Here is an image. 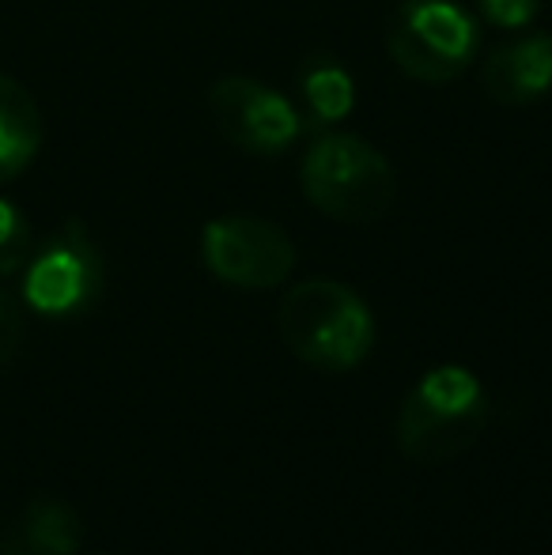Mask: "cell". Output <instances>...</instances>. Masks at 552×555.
Returning <instances> with one entry per match:
<instances>
[{
    "label": "cell",
    "instance_id": "obj_1",
    "mask_svg": "<svg viewBox=\"0 0 552 555\" xmlns=\"http://www.w3.org/2000/svg\"><path fill=\"white\" fill-rule=\"evenodd\" d=\"M277 325L287 351L314 371H356L375 348V314L360 292L330 276L299 280L284 292Z\"/></svg>",
    "mask_w": 552,
    "mask_h": 555
},
{
    "label": "cell",
    "instance_id": "obj_2",
    "mask_svg": "<svg viewBox=\"0 0 552 555\" xmlns=\"http://www.w3.org/2000/svg\"><path fill=\"white\" fill-rule=\"evenodd\" d=\"M488 427V393L470 366H432L401 401L394 439L409 461L447 465Z\"/></svg>",
    "mask_w": 552,
    "mask_h": 555
},
{
    "label": "cell",
    "instance_id": "obj_3",
    "mask_svg": "<svg viewBox=\"0 0 552 555\" xmlns=\"http://www.w3.org/2000/svg\"><path fill=\"white\" fill-rule=\"evenodd\" d=\"M307 205L337 223H378L398 201V175L390 159L352 132L325 129L310 140L299 163Z\"/></svg>",
    "mask_w": 552,
    "mask_h": 555
},
{
    "label": "cell",
    "instance_id": "obj_4",
    "mask_svg": "<svg viewBox=\"0 0 552 555\" xmlns=\"http://www.w3.org/2000/svg\"><path fill=\"white\" fill-rule=\"evenodd\" d=\"M480 27L454 0H401L386 23V53L420 83H450L473 65Z\"/></svg>",
    "mask_w": 552,
    "mask_h": 555
},
{
    "label": "cell",
    "instance_id": "obj_5",
    "mask_svg": "<svg viewBox=\"0 0 552 555\" xmlns=\"http://www.w3.org/2000/svg\"><path fill=\"white\" fill-rule=\"evenodd\" d=\"M103 292V254L80 220L35 246L23 264V302L42 318H76Z\"/></svg>",
    "mask_w": 552,
    "mask_h": 555
},
{
    "label": "cell",
    "instance_id": "obj_6",
    "mask_svg": "<svg viewBox=\"0 0 552 555\" xmlns=\"http://www.w3.org/2000/svg\"><path fill=\"white\" fill-rule=\"evenodd\" d=\"M201 261L220 284L239 292H273L295 269L284 227L261 216H220L201 231Z\"/></svg>",
    "mask_w": 552,
    "mask_h": 555
},
{
    "label": "cell",
    "instance_id": "obj_7",
    "mask_svg": "<svg viewBox=\"0 0 552 555\" xmlns=\"http://www.w3.org/2000/svg\"><path fill=\"white\" fill-rule=\"evenodd\" d=\"M216 129L251 155H280L299 140L303 114L277 88L251 76H223L208 88Z\"/></svg>",
    "mask_w": 552,
    "mask_h": 555
},
{
    "label": "cell",
    "instance_id": "obj_8",
    "mask_svg": "<svg viewBox=\"0 0 552 555\" xmlns=\"http://www.w3.org/2000/svg\"><path fill=\"white\" fill-rule=\"evenodd\" d=\"M485 91L503 106H530L552 91V35L530 30L496 46L480 68Z\"/></svg>",
    "mask_w": 552,
    "mask_h": 555
},
{
    "label": "cell",
    "instance_id": "obj_9",
    "mask_svg": "<svg viewBox=\"0 0 552 555\" xmlns=\"http://www.w3.org/2000/svg\"><path fill=\"white\" fill-rule=\"evenodd\" d=\"M42 111L20 80L0 73V185L20 178L42 152Z\"/></svg>",
    "mask_w": 552,
    "mask_h": 555
},
{
    "label": "cell",
    "instance_id": "obj_10",
    "mask_svg": "<svg viewBox=\"0 0 552 555\" xmlns=\"http://www.w3.org/2000/svg\"><path fill=\"white\" fill-rule=\"evenodd\" d=\"M84 544L80 514L57 495H38L20 518V548L27 555H76Z\"/></svg>",
    "mask_w": 552,
    "mask_h": 555
},
{
    "label": "cell",
    "instance_id": "obj_11",
    "mask_svg": "<svg viewBox=\"0 0 552 555\" xmlns=\"http://www.w3.org/2000/svg\"><path fill=\"white\" fill-rule=\"evenodd\" d=\"M299 91L307 99V111L318 125H337L352 114L356 106V83L345 65L330 57H314L303 65Z\"/></svg>",
    "mask_w": 552,
    "mask_h": 555
},
{
    "label": "cell",
    "instance_id": "obj_12",
    "mask_svg": "<svg viewBox=\"0 0 552 555\" xmlns=\"http://www.w3.org/2000/svg\"><path fill=\"white\" fill-rule=\"evenodd\" d=\"M35 254V231L15 201L0 197V280L23 272V264Z\"/></svg>",
    "mask_w": 552,
    "mask_h": 555
},
{
    "label": "cell",
    "instance_id": "obj_13",
    "mask_svg": "<svg viewBox=\"0 0 552 555\" xmlns=\"http://www.w3.org/2000/svg\"><path fill=\"white\" fill-rule=\"evenodd\" d=\"M485 23L500 30H526L541 12V0H477Z\"/></svg>",
    "mask_w": 552,
    "mask_h": 555
},
{
    "label": "cell",
    "instance_id": "obj_14",
    "mask_svg": "<svg viewBox=\"0 0 552 555\" xmlns=\"http://www.w3.org/2000/svg\"><path fill=\"white\" fill-rule=\"evenodd\" d=\"M23 330H27V322H23V307L4 292V287H0V363H8V359L20 351Z\"/></svg>",
    "mask_w": 552,
    "mask_h": 555
}]
</instances>
